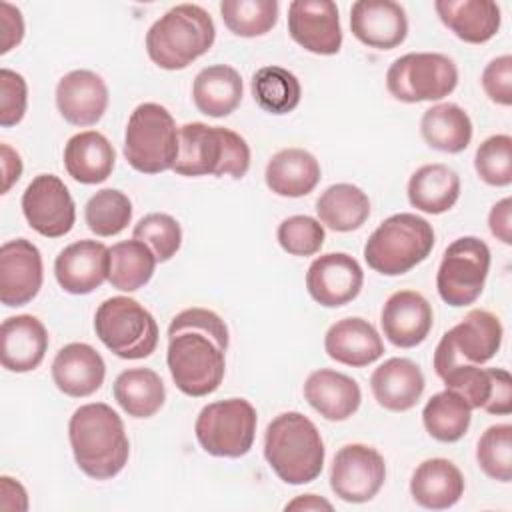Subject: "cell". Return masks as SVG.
I'll use <instances>...</instances> for the list:
<instances>
[{
  "mask_svg": "<svg viewBox=\"0 0 512 512\" xmlns=\"http://www.w3.org/2000/svg\"><path fill=\"white\" fill-rule=\"evenodd\" d=\"M180 148L174 162L178 176L242 178L250 168V146L234 130L188 122L180 126Z\"/></svg>",
  "mask_w": 512,
  "mask_h": 512,
  "instance_id": "cell-5",
  "label": "cell"
},
{
  "mask_svg": "<svg viewBox=\"0 0 512 512\" xmlns=\"http://www.w3.org/2000/svg\"><path fill=\"white\" fill-rule=\"evenodd\" d=\"M434 248L432 224L412 212L388 216L364 244L366 264L384 276H400L424 262Z\"/></svg>",
  "mask_w": 512,
  "mask_h": 512,
  "instance_id": "cell-6",
  "label": "cell"
},
{
  "mask_svg": "<svg viewBox=\"0 0 512 512\" xmlns=\"http://www.w3.org/2000/svg\"><path fill=\"white\" fill-rule=\"evenodd\" d=\"M48 350V332L32 314L10 316L0 328V362L6 370L22 374L38 368Z\"/></svg>",
  "mask_w": 512,
  "mask_h": 512,
  "instance_id": "cell-24",
  "label": "cell"
},
{
  "mask_svg": "<svg viewBox=\"0 0 512 512\" xmlns=\"http://www.w3.org/2000/svg\"><path fill=\"white\" fill-rule=\"evenodd\" d=\"M420 134L430 148L458 154L466 150L472 140V120L458 104L440 102L422 114Z\"/></svg>",
  "mask_w": 512,
  "mask_h": 512,
  "instance_id": "cell-34",
  "label": "cell"
},
{
  "mask_svg": "<svg viewBox=\"0 0 512 512\" xmlns=\"http://www.w3.org/2000/svg\"><path fill=\"white\" fill-rule=\"evenodd\" d=\"M28 226L46 238L68 234L76 222V206L66 184L54 174H38L22 194Z\"/></svg>",
  "mask_w": 512,
  "mask_h": 512,
  "instance_id": "cell-14",
  "label": "cell"
},
{
  "mask_svg": "<svg viewBox=\"0 0 512 512\" xmlns=\"http://www.w3.org/2000/svg\"><path fill=\"white\" fill-rule=\"evenodd\" d=\"M114 400L132 418L154 416L166 400V388L152 368H128L114 380Z\"/></svg>",
  "mask_w": 512,
  "mask_h": 512,
  "instance_id": "cell-35",
  "label": "cell"
},
{
  "mask_svg": "<svg viewBox=\"0 0 512 512\" xmlns=\"http://www.w3.org/2000/svg\"><path fill=\"white\" fill-rule=\"evenodd\" d=\"M220 14L226 28L242 38L268 34L278 22L276 0H222Z\"/></svg>",
  "mask_w": 512,
  "mask_h": 512,
  "instance_id": "cell-40",
  "label": "cell"
},
{
  "mask_svg": "<svg viewBox=\"0 0 512 512\" xmlns=\"http://www.w3.org/2000/svg\"><path fill=\"white\" fill-rule=\"evenodd\" d=\"M386 480V464L382 454L366 444H346L332 460L330 488L350 504L372 500Z\"/></svg>",
  "mask_w": 512,
  "mask_h": 512,
  "instance_id": "cell-13",
  "label": "cell"
},
{
  "mask_svg": "<svg viewBox=\"0 0 512 512\" xmlns=\"http://www.w3.org/2000/svg\"><path fill=\"white\" fill-rule=\"evenodd\" d=\"M0 54L10 52L12 48H16L22 38H24V18L22 12L8 4V2H0Z\"/></svg>",
  "mask_w": 512,
  "mask_h": 512,
  "instance_id": "cell-48",
  "label": "cell"
},
{
  "mask_svg": "<svg viewBox=\"0 0 512 512\" xmlns=\"http://www.w3.org/2000/svg\"><path fill=\"white\" fill-rule=\"evenodd\" d=\"M476 460L482 472L498 482L512 480V426H488L476 446Z\"/></svg>",
  "mask_w": 512,
  "mask_h": 512,
  "instance_id": "cell-42",
  "label": "cell"
},
{
  "mask_svg": "<svg viewBox=\"0 0 512 512\" xmlns=\"http://www.w3.org/2000/svg\"><path fill=\"white\" fill-rule=\"evenodd\" d=\"M316 214L322 226L334 232H352L368 220L370 200L354 184H332L318 196Z\"/></svg>",
  "mask_w": 512,
  "mask_h": 512,
  "instance_id": "cell-36",
  "label": "cell"
},
{
  "mask_svg": "<svg viewBox=\"0 0 512 512\" xmlns=\"http://www.w3.org/2000/svg\"><path fill=\"white\" fill-rule=\"evenodd\" d=\"M490 270V248L476 236L456 238L442 254L436 274L440 298L454 308L478 300Z\"/></svg>",
  "mask_w": 512,
  "mask_h": 512,
  "instance_id": "cell-11",
  "label": "cell"
},
{
  "mask_svg": "<svg viewBox=\"0 0 512 512\" xmlns=\"http://www.w3.org/2000/svg\"><path fill=\"white\" fill-rule=\"evenodd\" d=\"M326 354L338 364L362 368L384 354V342L378 330L360 316L334 322L324 336Z\"/></svg>",
  "mask_w": 512,
  "mask_h": 512,
  "instance_id": "cell-25",
  "label": "cell"
},
{
  "mask_svg": "<svg viewBox=\"0 0 512 512\" xmlns=\"http://www.w3.org/2000/svg\"><path fill=\"white\" fill-rule=\"evenodd\" d=\"M244 94V84L236 68L228 64H212L202 68L192 84V100L198 112L224 118L232 114Z\"/></svg>",
  "mask_w": 512,
  "mask_h": 512,
  "instance_id": "cell-32",
  "label": "cell"
},
{
  "mask_svg": "<svg viewBox=\"0 0 512 512\" xmlns=\"http://www.w3.org/2000/svg\"><path fill=\"white\" fill-rule=\"evenodd\" d=\"M54 276L68 294H90L108 280V248L98 240H78L58 252Z\"/></svg>",
  "mask_w": 512,
  "mask_h": 512,
  "instance_id": "cell-22",
  "label": "cell"
},
{
  "mask_svg": "<svg viewBox=\"0 0 512 512\" xmlns=\"http://www.w3.org/2000/svg\"><path fill=\"white\" fill-rule=\"evenodd\" d=\"M172 114L156 102L138 104L126 124L124 158L142 174H160L174 168L180 134Z\"/></svg>",
  "mask_w": 512,
  "mask_h": 512,
  "instance_id": "cell-7",
  "label": "cell"
},
{
  "mask_svg": "<svg viewBox=\"0 0 512 512\" xmlns=\"http://www.w3.org/2000/svg\"><path fill=\"white\" fill-rule=\"evenodd\" d=\"M376 402L390 412H406L424 392V374L410 358H388L370 376Z\"/></svg>",
  "mask_w": 512,
  "mask_h": 512,
  "instance_id": "cell-27",
  "label": "cell"
},
{
  "mask_svg": "<svg viewBox=\"0 0 512 512\" xmlns=\"http://www.w3.org/2000/svg\"><path fill=\"white\" fill-rule=\"evenodd\" d=\"M108 86L92 70H72L58 80L56 108L72 126H94L108 108Z\"/></svg>",
  "mask_w": 512,
  "mask_h": 512,
  "instance_id": "cell-20",
  "label": "cell"
},
{
  "mask_svg": "<svg viewBox=\"0 0 512 512\" xmlns=\"http://www.w3.org/2000/svg\"><path fill=\"white\" fill-rule=\"evenodd\" d=\"M216 40L212 16L198 4H176L146 32V52L164 70H184Z\"/></svg>",
  "mask_w": 512,
  "mask_h": 512,
  "instance_id": "cell-4",
  "label": "cell"
},
{
  "mask_svg": "<svg viewBox=\"0 0 512 512\" xmlns=\"http://www.w3.org/2000/svg\"><path fill=\"white\" fill-rule=\"evenodd\" d=\"M288 32L304 50L320 56L340 52L342 28L338 6L330 0H294L288 6Z\"/></svg>",
  "mask_w": 512,
  "mask_h": 512,
  "instance_id": "cell-18",
  "label": "cell"
},
{
  "mask_svg": "<svg viewBox=\"0 0 512 512\" xmlns=\"http://www.w3.org/2000/svg\"><path fill=\"white\" fill-rule=\"evenodd\" d=\"M114 164L116 150L102 132H78L64 146L66 172L80 184H100L108 180Z\"/></svg>",
  "mask_w": 512,
  "mask_h": 512,
  "instance_id": "cell-30",
  "label": "cell"
},
{
  "mask_svg": "<svg viewBox=\"0 0 512 512\" xmlns=\"http://www.w3.org/2000/svg\"><path fill=\"white\" fill-rule=\"evenodd\" d=\"M350 30L368 48L392 50L406 40V10L394 0H358L350 8Z\"/></svg>",
  "mask_w": 512,
  "mask_h": 512,
  "instance_id": "cell-19",
  "label": "cell"
},
{
  "mask_svg": "<svg viewBox=\"0 0 512 512\" xmlns=\"http://www.w3.org/2000/svg\"><path fill=\"white\" fill-rule=\"evenodd\" d=\"M132 238L144 242L158 262H168L182 246V228L174 216L152 212L138 220Z\"/></svg>",
  "mask_w": 512,
  "mask_h": 512,
  "instance_id": "cell-43",
  "label": "cell"
},
{
  "mask_svg": "<svg viewBox=\"0 0 512 512\" xmlns=\"http://www.w3.org/2000/svg\"><path fill=\"white\" fill-rule=\"evenodd\" d=\"M458 84V68L440 52H408L396 58L386 72L388 92L406 104L442 100Z\"/></svg>",
  "mask_w": 512,
  "mask_h": 512,
  "instance_id": "cell-10",
  "label": "cell"
},
{
  "mask_svg": "<svg viewBox=\"0 0 512 512\" xmlns=\"http://www.w3.org/2000/svg\"><path fill=\"white\" fill-rule=\"evenodd\" d=\"M0 164H2V194H6L22 176V158L10 144H0Z\"/></svg>",
  "mask_w": 512,
  "mask_h": 512,
  "instance_id": "cell-51",
  "label": "cell"
},
{
  "mask_svg": "<svg viewBox=\"0 0 512 512\" xmlns=\"http://www.w3.org/2000/svg\"><path fill=\"white\" fill-rule=\"evenodd\" d=\"M228 340L226 322L208 308H186L172 318L166 364L182 394L202 398L220 388Z\"/></svg>",
  "mask_w": 512,
  "mask_h": 512,
  "instance_id": "cell-1",
  "label": "cell"
},
{
  "mask_svg": "<svg viewBox=\"0 0 512 512\" xmlns=\"http://www.w3.org/2000/svg\"><path fill=\"white\" fill-rule=\"evenodd\" d=\"M500 318L488 310H470L454 328H450L434 350V370L440 376L454 364H486L496 356L502 344Z\"/></svg>",
  "mask_w": 512,
  "mask_h": 512,
  "instance_id": "cell-12",
  "label": "cell"
},
{
  "mask_svg": "<svg viewBox=\"0 0 512 512\" xmlns=\"http://www.w3.org/2000/svg\"><path fill=\"white\" fill-rule=\"evenodd\" d=\"M94 332L118 358H148L158 346V324L154 316L134 298L112 296L94 314Z\"/></svg>",
  "mask_w": 512,
  "mask_h": 512,
  "instance_id": "cell-8",
  "label": "cell"
},
{
  "mask_svg": "<svg viewBox=\"0 0 512 512\" xmlns=\"http://www.w3.org/2000/svg\"><path fill=\"white\" fill-rule=\"evenodd\" d=\"M480 80L486 96L492 102L500 106L512 104V56L510 54L490 60L482 70Z\"/></svg>",
  "mask_w": 512,
  "mask_h": 512,
  "instance_id": "cell-47",
  "label": "cell"
},
{
  "mask_svg": "<svg viewBox=\"0 0 512 512\" xmlns=\"http://www.w3.org/2000/svg\"><path fill=\"white\" fill-rule=\"evenodd\" d=\"M488 228L502 244H512V200L502 198L488 214Z\"/></svg>",
  "mask_w": 512,
  "mask_h": 512,
  "instance_id": "cell-49",
  "label": "cell"
},
{
  "mask_svg": "<svg viewBox=\"0 0 512 512\" xmlns=\"http://www.w3.org/2000/svg\"><path fill=\"white\" fill-rule=\"evenodd\" d=\"M68 438L78 468L94 480H110L128 464L130 442L124 422L104 402L76 408L68 422Z\"/></svg>",
  "mask_w": 512,
  "mask_h": 512,
  "instance_id": "cell-2",
  "label": "cell"
},
{
  "mask_svg": "<svg viewBox=\"0 0 512 512\" xmlns=\"http://www.w3.org/2000/svg\"><path fill=\"white\" fill-rule=\"evenodd\" d=\"M364 284L358 260L346 252H328L312 260L306 272V290L324 308H338L352 302Z\"/></svg>",
  "mask_w": 512,
  "mask_h": 512,
  "instance_id": "cell-16",
  "label": "cell"
},
{
  "mask_svg": "<svg viewBox=\"0 0 512 512\" xmlns=\"http://www.w3.org/2000/svg\"><path fill=\"white\" fill-rule=\"evenodd\" d=\"M276 238L282 250L292 256H314L320 252L326 240V232L320 220L306 214H296L284 218L278 224Z\"/></svg>",
  "mask_w": 512,
  "mask_h": 512,
  "instance_id": "cell-45",
  "label": "cell"
},
{
  "mask_svg": "<svg viewBox=\"0 0 512 512\" xmlns=\"http://www.w3.org/2000/svg\"><path fill=\"white\" fill-rule=\"evenodd\" d=\"M472 408L470 404L454 390H442L434 394L424 410L422 422L426 432L438 442H458L470 428Z\"/></svg>",
  "mask_w": 512,
  "mask_h": 512,
  "instance_id": "cell-38",
  "label": "cell"
},
{
  "mask_svg": "<svg viewBox=\"0 0 512 512\" xmlns=\"http://www.w3.org/2000/svg\"><path fill=\"white\" fill-rule=\"evenodd\" d=\"M266 186L284 198H300L310 194L320 178V164L314 154L304 148L278 150L266 164Z\"/></svg>",
  "mask_w": 512,
  "mask_h": 512,
  "instance_id": "cell-31",
  "label": "cell"
},
{
  "mask_svg": "<svg viewBox=\"0 0 512 512\" xmlns=\"http://www.w3.org/2000/svg\"><path fill=\"white\" fill-rule=\"evenodd\" d=\"M448 390L458 392L470 408L508 416L512 412V378L504 368H480L478 364H454L438 376Z\"/></svg>",
  "mask_w": 512,
  "mask_h": 512,
  "instance_id": "cell-15",
  "label": "cell"
},
{
  "mask_svg": "<svg viewBox=\"0 0 512 512\" xmlns=\"http://www.w3.org/2000/svg\"><path fill=\"white\" fill-rule=\"evenodd\" d=\"M0 510H6V512H14V510L26 512L28 510L26 488L10 476L0 478Z\"/></svg>",
  "mask_w": 512,
  "mask_h": 512,
  "instance_id": "cell-50",
  "label": "cell"
},
{
  "mask_svg": "<svg viewBox=\"0 0 512 512\" xmlns=\"http://www.w3.org/2000/svg\"><path fill=\"white\" fill-rule=\"evenodd\" d=\"M410 494L422 508L446 510L462 498L464 476L448 458H428L412 472Z\"/></svg>",
  "mask_w": 512,
  "mask_h": 512,
  "instance_id": "cell-29",
  "label": "cell"
},
{
  "mask_svg": "<svg viewBox=\"0 0 512 512\" xmlns=\"http://www.w3.org/2000/svg\"><path fill=\"white\" fill-rule=\"evenodd\" d=\"M460 198V176L446 164H424L408 180V202L426 214H444Z\"/></svg>",
  "mask_w": 512,
  "mask_h": 512,
  "instance_id": "cell-33",
  "label": "cell"
},
{
  "mask_svg": "<svg viewBox=\"0 0 512 512\" xmlns=\"http://www.w3.org/2000/svg\"><path fill=\"white\" fill-rule=\"evenodd\" d=\"M258 416L244 398H226L206 404L196 418L194 434L204 452L218 458H240L256 438Z\"/></svg>",
  "mask_w": 512,
  "mask_h": 512,
  "instance_id": "cell-9",
  "label": "cell"
},
{
  "mask_svg": "<svg viewBox=\"0 0 512 512\" xmlns=\"http://www.w3.org/2000/svg\"><path fill=\"white\" fill-rule=\"evenodd\" d=\"M250 90L254 102L268 114H288L292 112L302 98L300 80L282 66H262L254 72Z\"/></svg>",
  "mask_w": 512,
  "mask_h": 512,
  "instance_id": "cell-39",
  "label": "cell"
},
{
  "mask_svg": "<svg viewBox=\"0 0 512 512\" xmlns=\"http://www.w3.org/2000/svg\"><path fill=\"white\" fill-rule=\"evenodd\" d=\"M434 10L442 24L468 44L492 40L502 24L500 6L492 0H436Z\"/></svg>",
  "mask_w": 512,
  "mask_h": 512,
  "instance_id": "cell-28",
  "label": "cell"
},
{
  "mask_svg": "<svg viewBox=\"0 0 512 512\" xmlns=\"http://www.w3.org/2000/svg\"><path fill=\"white\" fill-rule=\"evenodd\" d=\"M284 510H332V504L316 494H302L290 500Z\"/></svg>",
  "mask_w": 512,
  "mask_h": 512,
  "instance_id": "cell-52",
  "label": "cell"
},
{
  "mask_svg": "<svg viewBox=\"0 0 512 512\" xmlns=\"http://www.w3.org/2000/svg\"><path fill=\"white\" fill-rule=\"evenodd\" d=\"M28 104V84L22 74L2 68L0 70V124L4 128L16 126L24 114Z\"/></svg>",
  "mask_w": 512,
  "mask_h": 512,
  "instance_id": "cell-46",
  "label": "cell"
},
{
  "mask_svg": "<svg viewBox=\"0 0 512 512\" xmlns=\"http://www.w3.org/2000/svg\"><path fill=\"white\" fill-rule=\"evenodd\" d=\"M44 266L36 244L14 238L0 246V302L8 308L24 306L42 288Z\"/></svg>",
  "mask_w": 512,
  "mask_h": 512,
  "instance_id": "cell-17",
  "label": "cell"
},
{
  "mask_svg": "<svg viewBox=\"0 0 512 512\" xmlns=\"http://www.w3.org/2000/svg\"><path fill=\"white\" fill-rule=\"evenodd\" d=\"M304 398L322 418L342 422L356 414L362 402V392L352 376L320 368L306 378Z\"/></svg>",
  "mask_w": 512,
  "mask_h": 512,
  "instance_id": "cell-26",
  "label": "cell"
},
{
  "mask_svg": "<svg viewBox=\"0 0 512 512\" xmlns=\"http://www.w3.org/2000/svg\"><path fill=\"white\" fill-rule=\"evenodd\" d=\"M106 376L104 358L86 342L62 346L52 360V380L70 398H86L100 390Z\"/></svg>",
  "mask_w": 512,
  "mask_h": 512,
  "instance_id": "cell-23",
  "label": "cell"
},
{
  "mask_svg": "<svg viewBox=\"0 0 512 512\" xmlns=\"http://www.w3.org/2000/svg\"><path fill=\"white\" fill-rule=\"evenodd\" d=\"M264 458L282 482L300 486L320 476L326 448L316 424L308 416L282 412L266 426Z\"/></svg>",
  "mask_w": 512,
  "mask_h": 512,
  "instance_id": "cell-3",
  "label": "cell"
},
{
  "mask_svg": "<svg viewBox=\"0 0 512 512\" xmlns=\"http://www.w3.org/2000/svg\"><path fill=\"white\" fill-rule=\"evenodd\" d=\"M474 168L480 180L490 186L512 184V138L508 134H494L486 138L474 154Z\"/></svg>",
  "mask_w": 512,
  "mask_h": 512,
  "instance_id": "cell-44",
  "label": "cell"
},
{
  "mask_svg": "<svg viewBox=\"0 0 512 512\" xmlns=\"http://www.w3.org/2000/svg\"><path fill=\"white\" fill-rule=\"evenodd\" d=\"M154 252L140 240H122L108 248V282L120 292L146 286L156 268Z\"/></svg>",
  "mask_w": 512,
  "mask_h": 512,
  "instance_id": "cell-37",
  "label": "cell"
},
{
  "mask_svg": "<svg viewBox=\"0 0 512 512\" xmlns=\"http://www.w3.org/2000/svg\"><path fill=\"white\" fill-rule=\"evenodd\" d=\"M430 302L416 290H398L388 296L380 312L382 332L398 348H414L432 330Z\"/></svg>",
  "mask_w": 512,
  "mask_h": 512,
  "instance_id": "cell-21",
  "label": "cell"
},
{
  "mask_svg": "<svg viewBox=\"0 0 512 512\" xmlns=\"http://www.w3.org/2000/svg\"><path fill=\"white\" fill-rule=\"evenodd\" d=\"M84 220L96 236H116L132 220V202L116 188H102L86 202Z\"/></svg>",
  "mask_w": 512,
  "mask_h": 512,
  "instance_id": "cell-41",
  "label": "cell"
}]
</instances>
